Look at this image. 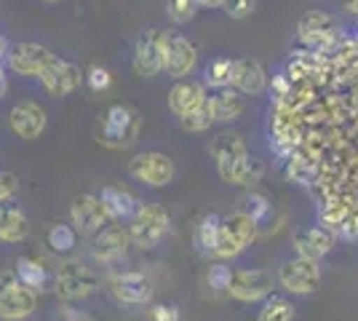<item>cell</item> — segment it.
I'll use <instances>...</instances> for the list:
<instances>
[{
  "label": "cell",
  "instance_id": "cell-1",
  "mask_svg": "<svg viewBox=\"0 0 358 321\" xmlns=\"http://www.w3.org/2000/svg\"><path fill=\"white\" fill-rule=\"evenodd\" d=\"M211 155L217 161V171L224 183L241 185V187H252L254 183L262 180L265 174V161L254 158L246 148V142L236 131H222L211 139L209 145Z\"/></svg>",
  "mask_w": 358,
  "mask_h": 321
},
{
  "label": "cell",
  "instance_id": "cell-2",
  "mask_svg": "<svg viewBox=\"0 0 358 321\" xmlns=\"http://www.w3.org/2000/svg\"><path fill=\"white\" fill-rule=\"evenodd\" d=\"M102 287V278L96 273V268H91L89 262L67 260L62 262L54 273V292L67 303H80L94 297Z\"/></svg>",
  "mask_w": 358,
  "mask_h": 321
},
{
  "label": "cell",
  "instance_id": "cell-3",
  "mask_svg": "<svg viewBox=\"0 0 358 321\" xmlns=\"http://www.w3.org/2000/svg\"><path fill=\"white\" fill-rule=\"evenodd\" d=\"M171 230V214L166 212V206L148 201V204H139L134 220L129 222V236H131V244H136L139 249H155L166 241Z\"/></svg>",
  "mask_w": 358,
  "mask_h": 321
},
{
  "label": "cell",
  "instance_id": "cell-4",
  "mask_svg": "<svg viewBox=\"0 0 358 321\" xmlns=\"http://www.w3.org/2000/svg\"><path fill=\"white\" fill-rule=\"evenodd\" d=\"M259 228L254 225V220L246 212H230L222 217L217 246H214V257L220 260H233L241 252H246L257 241Z\"/></svg>",
  "mask_w": 358,
  "mask_h": 321
},
{
  "label": "cell",
  "instance_id": "cell-5",
  "mask_svg": "<svg viewBox=\"0 0 358 321\" xmlns=\"http://www.w3.org/2000/svg\"><path fill=\"white\" fill-rule=\"evenodd\" d=\"M297 35L305 46L315 51V54H327L340 43V22L337 16L321 11V8H310L299 16Z\"/></svg>",
  "mask_w": 358,
  "mask_h": 321
},
{
  "label": "cell",
  "instance_id": "cell-6",
  "mask_svg": "<svg viewBox=\"0 0 358 321\" xmlns=\"http://www.w3.org/2000/svg\"><path fill=\"white\" fill-rule=\"evenodd\" d=\"M38 306L35 292L27 290L14 271H0V319L3 321H24L32 319Z\"/></svg>",
  "mask_w": 358,
  "mask_h": 321
},
{
  "label": "cell",
  "instance_id": "cell-7",
  "mask_svg": "<svg viewBox=\"0 0 358 321\" xmlns=\"http://www.w3.org/2000/svg\"><path fill=\"white\" fill-rule=\"evenodd\" d=\"M278 284L289 294H313L321 287V265L305 257H284L278 262Z\"/></svg>",
  "mask_w": 358,
  "mask_h": 321
},
{
  "label": "cell",
  "instance_id": "cell-8",
  "mask_svg": "<svg viewBox=\"0 0 358 321\" xmlns=\"http://www.w3.org/2000/svg\"><path fill=\"white\" fill-rule=\"evenodd\" d=\"M139 134V115H136L131 107L126 105H110L105 113V121H102V145L120 150V148H129L136 142Z\"/></svg>",
  "mask_w": 358,
  "mask_h": 321
},
{
  "label": "cell",
  "instance_id": "cell-9",
  "mask_svg": "<svg viewBox=\"0 0 358 321\" xmlns=\"http://www.w3.org/2000/svg\"><path fill=\"white\" fill-rule=\"evenodd\" d=\"M129 174L134 177L136 183L148 185V187H166V185L174 183L177 169H174V161L166 153L145 150V153L134 155L129 161Z\"/></svg>",
  "mask_w": 358,
  "mask_h": 321
},
{
  "label": "cell",
  "instance_id": "cell-10",
  "mask_svg": "<svg viewBox=\"0 0 358 321\" xmlns=\"http://www.w3.org/2000/svg\"><path fill=\"white\" fill-rule=\"evenodd\" d=\"M195 62H198V48L187 35L179 32H164V70L166 76L185 80L193 73Z\"/></svg>",
  "mask_w": 358,
  "mask_h": 321
},
{
  "label": "cell",
  "instance_id": "cell-11",
  "mask_svg": "<svg viewBox=\"0 0 358 321\" xmlns=\"http://www.w3.org/2000/svg\"><path fill=\"white\" fill-rule=\"evenodd\" d=\"M107 292L110 297L118 303V306L126 308H136V306H148L152 300V284L145 273L139 271H123V273H115L107 284Z\"/></svg>",
  "mask_w": 358,
  "mask_h": 321
},
{
  "label": "cell",
  "instance_id": "cell-12",
  "mask_svg": "<svg viewBox=\"0 0 358 321\" xmlns=\"http://www.w3.org/2000/svg\"><path fill=\"white\" fill-rule=\"evenodd\" d=\"M273 284H275L273 273L262 271V268H238V271H233L227 294L241 303H259L273 294Z\"/></svg>",
  "mask_w": 358,
  "mask_h": 321
},
{
  "label": "cell",
  "instance_id": "cell-13",
  "mask_svg": "<svg viewBox=\"0 0 358 321\" xmlns=\"http://www.w3.org/2000/svg\"><path fill=\"white\" fill-rule=\"evenodd\" d=\"M131 67L142 78H152L164 70V30H145L136 38Z\"/></svg>",
  "mask_w": 358,
  "mask_h": 321
},
{
  "label": "cell",
  "instance_id": "cell-14",
  "mask_svg": "<svg viewBox=\"0 0 358 321\" xmlns=\"http://www.w3.org/2000/svg\"><path fill=\"white\" fill-rule=\"evenodd\" d=\"M337 244V233L329 230L327 225H305L292 236V246L297 252V257L321 262Z\"/></svg>",
  "mask_w": 358,
  "mask_h": 321
},
{
  "label": "cell",
  "instance_id": "cell-15",
  "mask_svg": "<svg viewBox=\"0 0 358 321\" xmlns=\"http://www.w3.org/2000/svg\"><path fill=\"white\" fill-rule=\"evenodd\" d=\"M129 246H131L129 228H123V225H105L99 233H94V238H91V255H94V260L102 262V265H115L118 260L126 257Z\"/></svg>",
  "mask_w": 358,
  "mask_h": 321
},
{
  "label": "cell",
  "instance_id": "cell-16",
  "mask_svg": "<svg viewBox=\"0 0 358 321\" xmlns=\"http://www.w3.org/2000/svg\"><path fill=\"white\" fill-rule=\"evenodd\" d=\"M80 80H86V76L80 73V67L75 62L59 59V57H54V59L45 64L43 73H41V86L51 97H67V94H73L80 86Z\"/></svg>",
  "mask_w": 358,
  "mask_h": 321
},
{
  "label": "cell",
  "instance_id": "cell-17",
  "mask_svg": "<svg viewBox=\"0 0 358 321\" xmlns=\"http://www.w3.org/2000/svg\"><path fill=\"white\" fill-rule=\"evenodd\" d=\"M51 59H54V54H51L48 48L41 46V43H30V41L16 43V46H11L8 54H6L8 67L22 78H41V73H43L45 64Z\"/></svg>",
  "mask_w": 358,
  "mask_h": 321
},
{
  "label": "cell",
  "instance_id": "cell-18",
  "mask_svg": "<svg viewBox=\"0 0 358 321\" xmlns=\"http://www.w3.org/2000/svg\"><path fill=\"white\" fill-rule=\"evenodd\" d=\"M8 123H11V131H14L16 137L24 139V142H32V139H38L45 131L48 115H45V110L38 102L24 99V102H16L11 107Z\"/></svg>",
  "mask_w": 358,
  "mask_h": 321
},
{
  "label": "cell",
  "instance_id": "cell-19",
  "mask_svg": "<svg viewBox=\"0 0 358 321\" xmlns=\"http://www.w3.org/2000/svg\"><path fill=\"white\" fill-rule=\"evenodd\" d=\"M70 222L78 233H99V230L110 225V214L102 206L99 196H78L70 206Z\"/></svg>",
  "mask_w": 358,
  "mask_h": 321
},
{
  "label": "cell",
  "instance_id": "cell-20",
  "mask_svg": "<svg viewBox=\"0 0 358 321\" xmlns=\"http://www.w3.org/2000/svg\"><path fill=\"white\" fill-rule=\"evenodd\" d=\"M206 99H209V97H206V86H203L201 80L185 78V80H177V83L171 86V92H169V110H171L177 118H185V115L195 113Z\"/></svg>",
  "mask_w": 358,
  "mask_h": 321
},
{
  "label": "cell",
  "instance_id": "cell-21",
  "mask_svg": "<svg viewBox=\"0 0 358 321\" xmlns=\"http://www.w3.org/2000/svg\"><path fill=\"white\" fill-rule=\"evenodd\" d=\"M268 86V73L262 67L259 59H252V57H241L236 59V70H233V86L238 94L243 97H257V94L265 92Z\"/></svg>",
  "mask_w": 358,
  "mask_h": 321
},
{
  "label": "cell",
  "instance_id": "cell-22",
  "mask_svg": "<svg viewBox=\"0 0 358 321\" xmlns=\"http://www.w3.org/2000/svg\"><path fill=\"white\" fill-rule=\"evenodd\" d=\"M99 201L110 214V220H118V222H131L139 209V201L118 185H105L99 193Z\"/></svg>",
  "mask_w": 358,
  "mask_h": 321
},
{
  "label": "cell",
  "instance_id": "cell-23",
  "mask_svg": "<svg viewBox=\"0 0 358 321\" xmlns=\"http://www.w3.org/2000/svg\"><path fill=\"white\" fill-rule=\"evenodd\" d=\"M30 233V217L16 204L0 206V244H19Z\"/></svg>",
  "mask_w": 358,
  "mask_h": 321
},
{
  "label": "cell",
  "instance_id": "cell-24",
  "mask_svg": "<svg viewBox=\"0 0 358 321\" xmlns=\"http://www.w3.org/2000/svg\"><path fill=\"white\" fill-rule=\"evenodd\" d=\"M14 273H16V278H19L27 290L35 292V294L45 290H54V273H51L41 260H35V257H19Z\"/></svg>",
  "mask_w": 358,
  "mask_h": 321
},
{
  "label": "cell",
  "instance_id": "cell-25",
  "mask_svg": "<svg viewBox=\"0 0 358 321\" xmlns=\"http://www.w3.org/2000/svg\"><path fill=\"white\" fill-rule=\"evenodd\" d=\"M209 107L214 123H230L241 118V113L246 110V102H243V94H238L236 89H222L214 97H209Z\"/></svg>",
  "mask_w": 358,
  "mask_h": 321
},
{
  "label": "cell",
  "instance_id": "cell-26",
  "mask_svg": "<svg viewBox=\"0 0 358 321\" xmlns=\"http://www.w3.org/2000/svg\"><path fill=\"white\" fill-rule=\"evenodd\" d=\"M233 70H236V59H230V57H217V59H211L209 64H206V70H203V86L217 89V92L230 89V86H233Z\"/></svg>",
  "mask_w": 358,
  "mask_h": 321
},
{
  "label": "cell",
  "instance_id": "cell-27",
  "mask_svg": "<svg viewBox=\"0 0 358 321\" xmlns=\"http://www.w3.org/2000/svg\"><path fill=\"white\" fill-rule=\"evenodd\" d=\"M220 225H222V214L211 212L206 214L201 222H198V228H195V249L201 252V255H214V246H217V236H220Z\"/></svg>",
  "mask_w": 358,
  "mask_h": 321
},
{
  "label": "cell",
  "instance_id": "cell-28",
  "mask_svg": "<svg viewBox=\"0 0 358 321\" xmlns=\"http://www.w3.org/2000/svg\"><path fill=\"white\" fill-rule=\"evenodd\" d=\"M45 244L54 255H70L78 246V230L73 225H67V222H57L45 233Z\"/></svg>",
  "mask_w": 358,
  "mask_h": 321
},
{
  "label": "cell",
  "instance_id": "cell-29",
  "mask_svg": "<svg viewBox=\"0 0 358 321\" xmlns=\"http://www.w3.org/2000/svg\"><path fill=\"white\" fill-rule=\"evenodd\" d=\"M294 319V306L289 297L281 294H270L268 300H262V308L257 313V321H292Z\"/></svg>",
  "mask_w": 358,
  "mask_h": 321
},
{
  "label": "cell",
  "instance_id": "cell-30",
  "mask_svg": "<svg viewBox=\"0 0 358 321\" xmlns=\"http://www.w3.org/2000/svg\"><path fill=\"white\" fill-rule=\"evenodd\" d=\"M241 212L249 214L257 228H265L270 220H273L275 209H273V201H270L268 196H262V193H249V196L243 199V209H241Z\"/></svg>",
  "mask_w": 358,
  "mask_h": 321
},
{
  "label": "cell",
  "instance_id": "cell-31",
  "mask_svg": "<svg viewBox=\"0 0 358 321\" xmlns=\"http://www.w3.org/2000/svg\"><path fill=\"white\" fill-rule=\"evenodd\" d=\"M230 281H233V268L227 262H214L206 271V284L214 292H227L230 290Z\"/></svg>",
  "mask_w": 358,
  "mask_h": 321
},
{
  "label": "cell",
  "instance_id": "cell-32",
  "mask_svg": "<svg viewBox=\"0 0 358 321\" xmlns=\"http://www.w3.org/2000/svg\"><path fill=\"white\" fill-rule=\"evenodd\" d=\"M211 123H214V115H211L209 99H206L195 113H190V115L182 118V129H185V131H206Z\"/></svg>",
  "mask_w": 358,
  "mask_h": 321
},
{
  "label": "cell",
  "instance_id": "cell-33",
  "mask_svg": "<svg viewBox=\"0 0 358 321\" xmlns=\"http://www.w3.org/2000/svg\"><path fill=\"white\" fill-rule=\"evenodd\" d=\"M195 0H169V16L177 24H187L195 16Z\"/></svg>",
  "mask_w": 358,
  "mask_h": 321
},
{
  "label": "cell",
  "instance_id": "cell-34",
  "mask_svg": "<svg viewBox=\"0 0 358 321\" xmlns=\"http://www.w3.org/2000/svg\"><path fill=\"white\" fill-rule=\"evenodd\" d=\"M150 321H182V311L174 303H158L150 311Z\"/></svg>",
  "mask_w": 358,
  "mask_h": 321
},
{
  "label": "cell",
  "instance_id": "cell-35",
  "mask_svg": "<svg viewBox=\"0 0 358 321\" xmlns=\"http://www.w3.org/2000/svg\"><path fill=\"white\" fill-rule=\"evenodd\" d=\"M110 73H107L105 67H99V64H94L89 73H86V83H89L91 92H105L107 86H110Z\"/></svg>",
  "mask_w": 358,
  "mask_h": 321
},
{
  "label": "cell",
  "instance_id": "cell-36",
  "mask_svg": "<svg viewBox=\"0 0 358 321\" xmlns=\"http://www.w3.org/2000/svg\"><path fill=\"white\" fill-rule=\"evenodd\" d=\"M19 193V180L11 171H0V206L8 204Z\"/></svg>",
  "mask_w": 358,
  "mask_h": 321
},
{
  "label": "cell",
  "instance_id": "cell-37",
  "mask_svg": "<svg viewBox=\"0 0 358 321\" xmlns=\"http://www.w3.org/2000/svg\"><path fill=\"white\" fill-rule=\"evenodd\" d=\"M254 8H257V0H230L227 3V14L233 19H246L254 14Z\"/></svg>",
  "mask_w": 358,
  "mask_h": 321
},
{
  "label": "cell",
  "instance_id": "cell-38",
  "mask_svg": "<svg viewBox=\"0 0 358 321\" xmlns=\"http://www.w3.org/2000/svg\"><path fill=\"white\" fill-rule=\"evenodd\" d=\"M230 0H195L198 8H224Z\"/></svg>",
  "mask_w": 358,
  "mask_h": 321
},
{
  "label": "cell",
  "instance_id": "cell-39",
  "mask_svg": "<svg viewBox=\"0 0 358 321\" xmlns=\"http://www.w3.org/2000/svg\"><path fill=\"white\" fill-rule=\"evenodd\" d=\"M6 92H8V78H6V73L0 70V99L6 97Z\"/></svg>",
  "mask_w": 358,
  "mask_h": 321
},
{
  "label": "cell",
  "instance_id": "cell-40",
  "mask_svg": "<svg viewBox=\"0 0 358 321\" xmlns=\"http://www.w3.org/2000/svg\"><path fill=\"white\" fill-rule=\"evenodd\" d=\"M345 8H348L350 14H356V16H358V0H345Z\"/></svg>",
  "mask_w": 358,
  "mask_h": 321
},
{
  "label": "cell",
  "instance_id": "cell-41",
  "mask_svg": "<svg viewBox=\"0 0 358 321\" xmlns=\"http://www.w3.org/2000/svg\"><path fill=\"white\" fill-rule=\"evenodd\" d=\"M6 54H8V48H6V43H3V35H0V62L6 59Z\"/></svg>",
  "mask_w": 358,
  "mask_h": 321
},
{
  "label": "cell",
  "instance_id": "cell-42",
  "mask_svg": "<svg viewBox=\"0 0 358 321\" xmlns=\"http://www.w3.org/2000/svg\"><path fill=\"white\" fill-rule=\"evenodd\" d=\"M43 3H59V0H43Z\"/></svg>",
  "mask_w": 358,
  "mask_h": 321
},
{
  "label": "cell",
  "instance_id": "cell-43",
  "mask_svg": "<svg viewBox=\"0 0 358 321\" xmlns=\"http://www.w3.org/2000/svg\"><path fill=\"white\" fill-rule=\"evenodd\" d=\"M24 321H38V319H35V316H32V319H24Z\"/></svg>",
  "mask_w": 358,
  "mask_h": 321
}]
</instances>
